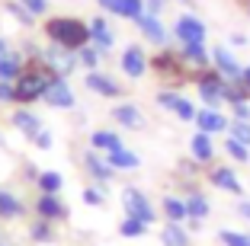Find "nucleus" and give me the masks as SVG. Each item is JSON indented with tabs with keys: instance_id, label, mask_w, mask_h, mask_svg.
Returning <instances> with one entry per match:
<instances>
[{
	"instance_id": "f257e3e1",
	"label": "nucleus",
	"mask_w": 250,
	"mask_h": 246,
	"mask_svg": "<svg viewBox=\"0 0 250 246\" xmlns=\"http://www.w3.org/2000/svg\"><path fill=\"white\" fill-rule=\"evenodd\" d=\"M55 77H58V74L45 64L42 58H32L29 67L16 77V102H20V106H32V102L45 99V90H48V83H52Z\"/></svg>"
},
{
	"instance_id": "f03ea898",
	"label": "nucleus",
	"mask_w": 250,
	"mask_h": 246,
	"mask_svg": "<svg viewBox=\"0 0 250 246\" xmlns=\"http://www.w3.org/2000/svg\"><path fill=\"white\" fill-rule=\"evenodd\" d=\"M45 36L52 45L81 51L83 45H90V22L77 19V16H55V19H45Z\"/></svg>"
},
{
	"instance_id": "7ed1b4c3",
	"label": "nucleus",
	"mask_w": 250,
	"mask_h": 246,
	"mask_svg": "<svg viewBox=\"0 0 250 246\" xmlns=\"http://www.w3.org/2000/svg\"><path fill=\"white\" fill-rule=\"evenodd\" d=\"M147 64L154 67V74L167 83V87H180V83L186 80V61H183L180 51H167V48H164L161 55H154Z\"/></svg>"
},
{
	"instance_id": "20e7f679",
	"label": "nucleus",
	"mask_w": 250,
	"mask_h": 246,
	"mask_svg": "<svg viewBox=\"0 0 250 246\" xmlns=\"http://www.w3.org/2000/svg\"><path fill=\"white\" fill-rule=\"evenodd\" d=\"M122 208H125V217H138V221H145V224H154L157 221L154 205L147 202V195L141 192V189H135V186L122 189Z\"/></svg>"
},
{
	"instance_id": "39448f33",
	"label": "nucleus",
	"mask_w": 250,
	"mask_h": 246,
	"mask_svg": "<svg viewBox=\"0 0 250 246\" xmlns=\"http://www.w3.org/2000/svg\"><path fill=\"white\" fill-rule=\"evenodd\" d=\"M225 87H228V80L221 77L218 71H199L196 90L208 109H218V102H225Z\"/></svg>"
},
{
	"instance_id": "423d86ee",
	"label": "nucleus",
	"mask_w": 250,
	"mask_h": 246,
	"mask_svg": "<svg viewBox=\"0 0 250 246\" xmlns=\"http://www.w3.org/2000/svg\"><path fill=\"white\" fill-rule=\"evenodd\" d=\"M173 36L180 38V45H206L208 26H206L202 19H199V16H192V13H183V16H177Z\"/></svg>"
},
{
	"instance_id": "0eeeda50",
	"label": "nucleus",
	"mask_w": 250,
	"mask_h": 246,
	"mask_svg": "<svg viewBox=\"0 0 250 246\" xmlns=\"http://www.w3.org/2000/svg\"><path fill=\"white\" fill-rule=\"evenodd\" d=\"M42 61L48 67H52L58 77H67V74H74L77 71V51H67V48H61V45H48V48L42 51Z\"/></svg>"
},
{
	"instance_id": "6e6552de",
	"label": "nucleus",
	"mask_w": 250,
	"mask_h": 246,
	"mask_svg": "<svg viewBox=\"0 0 250 246\" xmlns=\"http://www.w3.org/2000/svg\"><path fill=\"white\" fill-rule=\"evenodd\" d=\"M154 99H157V106L170 109V112H173V115H177L180 122H196V112H199V109L192 106V102L186 99V96H180L177 90H161V93H157Z\"/></svg>"
},
{
	"instance_id": "1a4fd4ad",
	"label": "nucleus",
	"mask_w": 250,
	"mask_h": 246,
	"mask_svg": "<svg viewBox=\"0 0 250 246\" xmlns=\"http://www.w3.org/2000/svg\"><path fill=\"white\" fill-rule=\"evenodd\" d=\"M119 67H122V74L125 77H132V80H141L147 74V55H145V48L141 45H125V51H122V58H119Z\"/></svg>"
},
{
	"instance_id": "9d476101",
	"label": "nucleus",
	"mask_w": 250,
	"mask_h": 246,
	"mask_svg": "<svg viewBox=\"0 0 250 246\" xmlns=\"http://www.w3.org/2000/svg\"><path fill=\"white\" fill-rule=\"evenodd\" d=\"M83 87H87L90 93H96V96H106V99H119V96H125V87H119V80L106 77V74H100V71H90L87 80H83Z\"/></svg>"
},
{
	"instance_id": "9b49d317",
	"label": "nucleus",
	"mask_w": 250,
	"mask_h": 246,
	"mask_svg": "<svg viewBox=\"0 0 250 246\" xmlns=\"http://www.w3.org/2000/svg\"><path fill=\"white\" fill-rule=\"evenodd\" d=\"M208 182L215 189H221V192H228V195H244V182L231 167H212L208 170Z\"/></svg>"
},
{
	"instance_id": "f8f14e48",
	"label": "nucleus",
	"mask_w": 250,
	"mask_h": 246,
	"mask_svg": "<svg viewBox=\"0 0 250 246\" xmlns=\"http://www.w3.org/2000/svg\"><path fill=\"white\" fill-rule=\"evenodd\" d=\"M212 64H215V71L221 74L225 80H241V74H244V67H241V61L231 55L225 45H218V48H212Z\"/></svg>"
},
{
	"instance_id": "ddd939ff",
	"label": "nucleus",
	"mask_w": 250,
	"mask_h": 246,
	"mask_svg": "<svg viewBox=\"0 0 250 246\" xmlns=\"http://www.w3.org/2000/svg\"><path fill=\"white\" fill-rule=\"evenodd\" d=\"M45 102L52 109H74V90L67 87L64 77H55L52 83H48V90H45Z\"/></svg>"
},
{
	"instance_id": "4468645a",
	"label": "nucleus",
	"mask_w": 250,
	"mask_h": 246,
	"mask_svg": "<svg viewBox=\"0 0 250 246\" xmlns=\"http://www.w3.org/2000/svg\"><path fill=\"white\" fill-rule=\"evenodd\" d=\"M112 122L122 125V128H128V131L145 128V115H141V109L135 106V102H119V106L112 109Z\"/></svg>"
},
{
	"instance_id": "2eb2a0df",
	"label": "nucleus",
	"mask_w": 250,
	"mask_h": 246,
	"mask_svg": "<svg viewBox=\"0 0 250 246\" xmlns=\"http://www.w3.org/2000/svg\"><path fill=\"white\" fill-rule=\"evenodd\" d=\"M106 13L122 16V19H138L145 13V0H96Z\"/></svg>"
},
{
	"instance_id": "dca6fc26",
	"label": "nucleus",
	"mask_w": 250,
	"mask_h": 246,
	"mask_svg": "<svg viewBox=\"0 0 250 246\" xmlns=\"http://www.w3.org/2000/svg\"><path fill=\"white\" fill-rule=\"evenodd\" d=\"M83 170H87V176H90L93 182H100V186H106V182L116 176V170L106 163V157H96V151L83 153Z\"/></svg>"
},
{
	"instance_id": "f3484780",
	"label": "nucleus",
	"mask_w": 250,
	"mask_h": 246,
	"mask_svg": "<svg viewBox=\"0 0 250 246\" xmlns=\"http://www.w3.org/2000/svg\"><path fill=\"white\" fill-rule=\"evenodd\" d=\"M135 26L141 29V36H145L147 42H154V45H167V29H164V22L157 19L154 13H141L138 19H135Z\"/></svg>"
},
{
	"instance_id": "a211bd4d",
	"label": "nucleus",
	"mask_w": 250,
	"mask_h": 246,
	"mask_svg": "<svg viewBox=\"0 0 250 246\" xmlns=\"http://www.w3.org/2000/svg\"><path fill=\"white\" fill-rule=\"evenodd\" d=\"M10 122H13V128L20 131L22 138H36L39 131H42V118L36 115V112H29V109L22 106V109H16L13 112V118H10Z\"/></svg>"
},
{
	"instance_id": "6ab92c4d",
	"label": "nucleus",
	"mask_w": 250,
	"mask_h": 246,
	"mask_svg": "<svg viewBox=\"0 0 250 246\" xmlns=\"http://www.w3.org/2000/svg\"><path fill=\"white\" fill-rule=\"evenodd\" d=\"M196 125H199V131H206V134L228 131V118L221 115L218 109H202V112H196Z\"/></svg>"
},
{
	"instance_id": "aec40b11",
	"label": "nucleus",
	"mask_w": 250,
	"mask_h": 246,
	"mask_svg": "<svg viewBox=\"0 0 250 246\" xmlns=\"http://www.w3.org/2000/svg\"><path fill=\"white\" fill-rule=\"evenodd\" d=\"M36 214L39 217H45V221H64L67 217V208L61 205V198L58 195H39V202H36Z\"/></svg>"
},
{
	"instance_id": "412c9836",
	"label": "nucleus",
	"mask_w": 250,
	"mask_h": 246,
	"mask_svg": "<svg viewBox=\"0 0 250 246\" xmlns=\"http://www.w3.org/2000/svg\"><path fill=\"white\" fill-rule=\"evenodd\" d=\"M189 151H192V160H196V163H212V160H215L212 134H206V131H196V134L189 138Z\"/></svg>"
},
{
	"instance_id": "4be33fe9",
	"label": "nucleus",
	"mask_w": 250,
	"mask_h": 246,
	"mask_svg": "<svg viewBox=\"0 0 250 246\" xmlns=\"http://www.w3.org/2000/svg\"><path fill=\"white\" fill-rule=\"evenodd\" d=\"M112 29H109V22L103 19V16H93L90 19V45H96L100 51H109L112 48Z\"/></svg>"
},
{
	"instance_id": "5701e85b",
	"label": "nucleus",
	"mask_w": 250,
	"mask_h": 246,
	"mask_svg": "<svg viewBox=\"0 0 250 246\" xmlns=\"http://www.w3.org/2000/svg\"><path fill=\"white\" fill-rule=\"evenodd\" d=\"M90 147L93 151H103V153H112V151H122V138H119L116 131H106V128H96L90 134Z\"/></svg>"
},
{
	"instance_id": "b1692460",
	"label": "nucleus",
	"mask_w": 250,
	"mask_h": 246,
	"mask_svg": "<svg viewBox=\"0 0 250 246\" xmlns=\"http://www.w3.org/2000/svg\"><path fill=\"white\" fill-rule=\"evenodd\" d=\"M106 163H109L116 173H119V170H138V167H141V157H138L135 151H125V147H122V151L106 153Z\"/></svg>"
},
{
	"instance_id": "393cba45",
	"label": "nucleus",
	"mask_w": 250,
	"mask_h": 246,
	"mask_svg": "<svg viewBox=\"0 0 250 246\" xmlns=\"http://www.w3.org/2000/svg\"><path fill=\"white\" fill-rule=\"evenodd\" d=\"M186 211H189L192 221H206L208 211H212V205H208V198L202 195V192H196V189H192L189 195H186ZM189 217H186V221H189Z\"/></svg>"
},
{
	"instance_id": "a878e982",
	"label": "nucleus",
	"mask_w": 250,
	"mask_h": 246,
	"mask_svg": "<svg viewBox=\"0 0 250 246\" xmlns=\"http://www.w3.org/2000/svg\"><path fill=\"white\" fill-rule=\"evenodd\" d=\"M161 208H164V217H167V221H173V224H183L186 217H189V211H186V198L167 195L161 202Z\"/></svg>"
},
{
	"instance_id": "bb28decb",
	"label": "nucleus",
	"mask_w": 250,
	"mask_h": 246,
	"mask_svg": "<svg viewBox=\"0 0 250 246\" xmlns=\"http://www.w3.org/2000/svg\"><path fill=\"white\" fill-rule=\"evenodd\" d=\"M26 71V64H22L20 55H13V51H7V55H0V80H13Z\"/></svg>"
},
{
	"instance_id": "cd10ccee",
	"label": "nucleus",
	"mask_w": 250,
	"mask_h": 246,
	"mask_svg": "<svg viewBox=\"0 0 250 246\" xmlns=\"http://www.w3.org/2000/svg\"><path fill=\"white\" fill-rule=\"evenodd\" d=\"M161 240H164V246H189V230L183 224L167 221V227L161 230Z\"/></svg>"
},
{
	"instance_id": "c85d7f7f",
	"label": "nucleus",
	"mask_w": 250,
	"mask_h": 246,
	"mask_svg": "<svg viewBox=\"0 0 250 246\" xmlns=\"http://www.w3.org/2000/svg\"><path fill=\"white\" fill-rule=\"evenodd\" d=\"M180 55H183V61L189 67H202L208 64V51H206V45H180Z\"/></svg>"
},
{
	"instance_id": "c756f323",
	"label": "nucleus",
	"mask_w": 250,
	"mask_h": 246,
	"mask_svg": "<svg viewBox=\"0 0 250 246\" xmlns=\"http://www.w3.org/2000/svg\"><path fill=\"white\" fill-rule=\"evenodd\" d=\"M20 214H22V202L13 195V192L0 189V217H7V221H16Z\"/></svg>"
},
{
	"instance_id": "7c9ffc66",
	"label": "nucleus",
	"mask_w": 250,
	"mask_h": 246,
	"mask_svg": "<svg viewBox=\"0 0 250 246\" xmlns=\"http://www.w3.org/2000/svg\"><path fill=\"white\" fill-rule=\"evenodd\" d=\"M29 240H36V243H55L52 221H45V217H36V221L29 224Z\"/></svg>"
},
{
	"instance_id": "2f4dec72",
	"label": "nucleus",
	"mask_w": 250,
	"mask_h": 246,
	"mask_svg": "<svg viewBox=\"0 0 250 246\" xmlns=\"http://www.w3.org/2000/svg\"><path fill=\"white\" fill-rule=\"evenodd\" d=\"M36 182H39V189H42L45 195H58L61 189H64V176H61V173H55V170H48V173H42V176H39Z\"/></svg>"
},
{
	"instance_id": "473e14b6",
	"label": "nucleus",
	"mask_w": 250,
	"mask_h": 246,
	"mask_svg": "<svg viewBox=\"0 0 250 246\" xmlns=\"http://www.w3.org/2000/svg\"><path fill=\"white\" fill-rule=\"evenodd\" d=\"M147 227L151 224H145V221H138V217H125L122 224H119V233H122L125 240H135V237H145Z\"/></svg>"
},
{
	"instance_id": "72a5a7b5",
	"label": "nucleus",
	"mask_w": 250,
	"mask_h": 246,
	"mask_svg": "<svg viewBox=\"0 0 250 246\" xmlns=\"http://www.w3.org/2000/svg\"><path fill=\"white\" fill-rule=\"evenodd\" d=\"M100 58H103V51L96 48V45H83V48L77 51V61H81L87 71H96V67H100Z\"/></svg>"
},
{
	"instance_id": "f704fd0d",
	"label": "nucleus",
	"mask_w": 250,
	"mask_h": 246,
	"mask_svg": "<svg viewBox=\"0 0 250 246\" xmlns=\"http://www.w3.org/2000/svg\"><path fill=\"white\" fill-rule=\"evenodd\" d=\"M225 151H228L231 160H237V163H250V147L241 144V141L234 138H225Z\"/></svg>"
},
{
	"instance_id": "c9c22d12",
	"label": "nucleus",
	"mask_w": 250,
	"mask_h": 246,
	"mask_svg": "<svg viewBox=\"0 0 250 246\" xmlns=\"http://www.w3.org/2000/svg\"><path fill=\"white\" fill-rule=\"evenodd\" d=\"M218 240L221 246H250V233H241V230H218Z\"/></svg>"
},
{
	"instance_id": "e433bc0d",
	"label": "nucleus",
	"mask_w": 250,
	"mask_h": 246,
	"mask_svg": "<svg viewBox=\"0 0 250 246\" xmlns=\"http://www.w3.org/2000/svg\"><path fill=\"white\" fill-rule=\"evenodd\" d=\"M228 138H234V141H241V144H247L250 147V122H231L228 125Z\"/></svg>"
},
{
	"instance_id": "4c0bfd02",
	"label": "nucleus",
	"mask_w": 250,
	"mask_h": 246,
	"mask_svg": "<svg viewBox=\"0 0 250 246\" xmlns=\"http://www.w3.org/2000/svg\"><path fill=\"white\" fill-rule=\"evenodd\" d=\"M7 10H10V16H13L16 22H22V26H32V19H36V16H32L29 10L22 7L20 0H16V3H7Z\"/></svg>"
},
{
	"instance_id": "58836bf2",
	"label": "nucleus",
	"mask_w": 250,
	"mask_h": 246,
	"mask_svg": "<svg viewBox=\"0 0 250 246\" xmlns=\"http://www.w3.org/2000/svg\"><path fill=\"white\" fill-rule=\"evenodd\" d=\"M83 202H87V205H93V208H100V205L106 202V189H100V186L83 189Z\"/></svg>"
},
{
	"instance_id": "ea45409f",
	"label": "nucleus",
	"mask_w": 250,
	"mask_h": 246,
	"mask_svg": "<svg viewBox=\"0 0 250 246\" xmlns=\"http://www.w3.org/2000/svg\"><path fill=\"white\" fill-rule=\"evenodd\" d=\"M52 138H55L52 131H48V128H42V131H39V134H36V138H32V144H36L39 151H52V144H55Z\"/></svg>"
},
{
	"instance_id": "a19ab883",
	"label": "nucleus",
	"mask_w": 250,
	"mask_h": 246,
	"mask_svg": "<svg viewBox=\"0 0 250 246\" xmlns=\"http://www.w3.org/2000/svg\"><path fill=\"white\" fill-rule=\"evenodd\" d=\"M20 3L29 10L32 16H45V13H48V0H20Z\"/></svg>"
},
{
	"instance_id": "79ce46f5",
	"label": "nucleus",
	"mask_w": 250,
	"mask_h": 246,
	"mask_svg": "<svg viewBox=\"0 0 250 246\" xmlns=\"http://www.w3.org/2000/svg\"><path fill=\"white\" fill-rule=\"evenodd\" d=\"M0 102H16V83L13 80H0Z\"/></svg>"
},
{
	"instance_id": "37998d69",
	"label": "nucleus",
	"mask_w": 250,
	"mask_h": 246,
	"mask_svg": "<svg viewBox=\"0 0 250 246\" xmlns=\"http://www.w3.org/2000/svg\"><path fill=\"white\" fill-rule=\"evenodd\" d=\"M234 118L237 122H250V102H234Z\"/></svg>"
},
{
	"instance_id": "c03bdc74",
	"label": "nucleus",
	"mask_w": 250,
	"mask_h": 246,
	"mask_svg": "<svg viewBox=\"0 0 250 246\" xmlns=\"http://www.w3.org/2000/svg\"><path fill=\"white\" fill-rule=\"evenodd\" d=\"M164 3H167V0H145V13H154V16H161Z\"/></svg>"
},
{
	"instance_id": "a18cd8bd",
	"label": "nucleus",
	"mask_w": 250,
	"mask_h": 246,
	"mask_svg": "<svg viewBox=\"0 0 250 246\" xmlns=\"http://www.w3.org/2000/svg\"><path fill=\"white\" fill-rule=\"evenodd\" d=\"M237 214H241L244 221H250V198H241V202H237Z\"/></svg>"
},
{
	"instance_id": "49530a36",
	"label": "nucleus",
	"mask_w": 250,
	"mask_h": 246,
	"mask_svg": "<svg viewBox=\"0 0 250 246\" xmlns=\"http://www.w3.org/2000/svg\"><path fill=\"white\" fill-rule=\"evenodd\" d=\"M180 170L189 176V173H196V163H192V160H183V163H180Z\"/></svg>"
},
{
	"instance_id": "de8ad7c7",
	"label": "nucleus",
	"mask_w": 250,
	"mask_h": 246,
	"mask_svg": "<svg viewBox=\"0 0 250 246\" xmlns=\"http://www.w3.org/2000/svg\"><path fill=\"white\" fill-rule=\"evenodd\" d=\"M241 83H244V87H247V90H250V64H247V67H244V74H241Z\"/></svg>"
},
{
	"instance_id": "09e8293b",
	"label": "nucleus",
	"mask_w": 250,
	"mask_h": 246,
	"mask_svg": "<svg viewBox=\"0 0 250 246\" xmlns=\"http://www.w3.org/2000/svg\"><path fill=\"white\" fill-rule=\"evenodd\" d=\"M244 42H247V38H244L241 32H234V36H231V45H234V48H237V45H244Z\"/></svg>"
},
{
	"instance_id": "8fccbe9b",
	"label": "nucleus",
	"mask_w": 250,
	"mask_h": 246,
	"mask_svg": "<svg viewBox=\"0 0 250 246\" xmlns=\"http://www.w3.org/2000/svg\"><path fill=\"white\" fill-rule=\"evenodd\" d=\"M26 176H29V179H39V176H42V173H39V170H36V167H32V163H29V167H26Z\"/></svg>"
},
{
	"instance_id": "3c124183",
	"label": "nucleus",
	"mask_w": 250,
	"mask_h": 246,
	"mask_svg": "<svg viewBox=\"0 0 250 246\" xmlns=\"http://www.w3.org/2000/svg\"><path fill=\"white\" fill-rule=\"evenodd\" d=\"M7 51H10V48H7V38L0 36V55H7Z\"/></svg>"
}]
</instances>
